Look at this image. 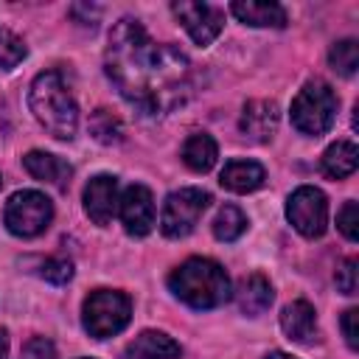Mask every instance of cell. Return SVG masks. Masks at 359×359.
<instances>
[{"label":"cell","mask_w":359,"mask_h":359,"mask_svg":"<svg viewBox=\"0 0 359 359\" xmlns=\"http://www.w3.org/2000/svg\"><path fill=\"white\" fill-rule=\"evenodd\" d=\"M104 70L115 90L143 115H165L191 95L188 56L174 45L154 42L132 17L112 25Z\"/></svg>","instance_id":"cell-1"},{"label":"cell","mask_w":359,"mask_h":359,"mask_svg":"<svg viewBox=\"0 0 359 359\" xmlns=\"http://www.w3.org/2000/svg\"><path fill=\"white\" fill-rule=\"evenodd\" d=\"M28 107L39 126L56 140H73L79 129V107L73 93L67 90L62 73L45 70L31 81Z\"/></svg>","instance_id":"cell-2"},{"label":"cell","mask_w":359,"mask_h":359,"mask_svg":"<svg viewBox=\"0 0 359 359\" xmlns=\"http://www.w3.org/2000/svg\"><path fill=\"white\" fill-rule=\"evenodd\" d=\"M168 289L191 309H216L230 300V278L210 258H188L168 275Z\"/></svg>","instance_id":"cell-3"},{"label":"cell","mask_w":359,"mask_h":359,"mask_svg":"<svg viewBox=\"0 0 359 359\" xmlns=\"http://www.w3.org/2000/svg\"><path fill=\"white\" fill-rule=\"evenodd\" d=\"M337 107H339V101H337V93L331 90V84L323 79H311L303 84V90L292 101V112H289L292 126L303 135L320 137L334 126Z\"/></svg>","instance_id":"cell-4"},{"label":"cell","mask_w":359,"mask_h":359,"mask_svg":"<svg viewBox=\"0 0 359 359\" xmlns=\"http://www.w3.org/2000/svg\"><path fill=\"white\" fill-rule=\"evenodd\" d=\"M132 300L118 289H95L84 297L81 306V325L90 337L107 339L129 325Z\"/></svg>","instance_id":"cell-5"},{"label":"cell","mask_w":359,"mask_h":359,"mask_svg":"<svg viewBox=\"0 0 359 359\" xmlns=\"http://www.w3.org/2000/svg\"><path fill=\"white\" fill-rule=\"evenodd\" d=\"M50 219H53V205L42 191H17L8 196L3 210V222L8 233L20 238H34L45 233Z\"/></svg>","instance_id":"cell-6"},{"label":"cell","mask_w":359,"mask_h":359,"mask_svg":"<svg viewBox=\"0 0 359 359\" xmlns=\"http://www.w3.org/2000/svg\"><path fill=\"white\" fill-rule=\"evenodd\" d=\"M210 205V194L202 188H180L171 191L163 202V213H160V230L168 238H182L188 236L196 222L202 219V213Z\"/></svg>","instance_id":"cell-7"},{"label":"cell","mask_w":359,"mask_h":359,"mask_svg":"<svg viewBox=\"0 0 359 359\" xmlns=\"http://www.w3.org/2000/svg\"><path fill=\"white\" fill-rule=\"evenodd\" d=\"M286 219L306 238H320L328 227V199L314 185H300L286 202Z\"/></svg>","instance_id":"cell-8"},{"label":"cell","mask_w":359,"mask_h":359,"mask_svg":"<svg viewBox=\"0 0 359 359\" xmlns=\"http://www.w3.org/2000/svg\"><path fill=\"white\" fill-rule=\"evenodd\" d=\"M171 11L177 14V20L182 22V28L188 31V36L196 45H210L224 25V11L210 6V3H191V0H180L171 3Z\"/></svg>","instance_id":"cell-9"},{"label":"cell","mask_w":359,"mask_h":359,"mask_svg":"<svg viewBox=\"0 0 359 359\" xmlns=\"http://www.w3.org/2000/svg\"><path fill=\"white\" fill-rule=\"evenodd\" d=\"M118 213L123 222V230L135 238H143L151 233L154 224V199L146 185H129L118 199Z\"/></svg>","instance_id":"cell-10"},{"label":"cell","mask_w":359,"mask_h":359,"mask_svg":"<svg viewBox=\"0 0 359 359\" xmlns=\"http://www.w3.org/2000/svg\"><path fill=\"white\" fill-rule=\"evenodd\" d=\"M118 180L112 174H98L84 185V210L95 224H109L118 213Z\"/></svg>","instance_id":"cell-11"},{"label":"cell","mask_w":359,"mask_h":359,"mask_svg":"<svg viewBox=\"0 0 359 359\" xmlns=\"http://www.w3.org/2000/svg\"><path fill=\"white\" fill-rule=\"evenodd\" d=\"M278 104L275 101H266V98H258V101H247L244 104V112H241V132L250 137V140H258V143H266L275 129H278Z\"/></svg>","instance_id":"cell-12"},{"label":"cell","mask_w":359,"mask_h":359,"mask_svg":"<svg viewBox=\"0 0 359 359\" xmlns=\"http://www.w3.org/2000/svg\"><path fill=\"white\" fill-rule=\"evenodd\" d=\"M280 328L292 342H314L317 339V314L309 300H292L280 311Z\"/></svg>","instance_id":"cell-13"},{"label":"cell","mask_w":359,"mask_h":359,"mask_svg":"<svg viewBox=\"0 0 359 359\" xmlns=\"http://www.w3.org/2000/svg\"><path fill=\"white\" fill-rule=\"evenodd\" d=\"M272 297H275L272 283H269L261 272H252V275H247V278L238 280L236 303H238L241 314H247V317H258V314H264V311L272 306Z\"/></svg>","instance_id":"cell-14"},{"label":"cell","mask_w":359,"mask_h":359,"mask_svg":"<svg viewBox=\"0 0 359 359\" xmlns=\"http://www.w3.org/2000/svg\"><path fill=\"white\" fill-rule=\"evenodd\" d=\"M22 165H25V171H28L34 180H39V182H45V185H53V188H65L67 180H70V174H73V168H70L62 157L48 154V151H39V149L28 151V154L22 157Z\"/></svg>","instance_id":"cell-15"},{"label":"cell","mask_w":359,"mask_h":359,"mask_svg":"<svg viewBox=\"0 0 359 359\" xmlns=\"http://www.w3.org/2000/svg\"><path fill=\"white\" fill-rule=\"evenodd\" d=\"M180 353H182L180 342H174L163 331H140L126 345V356L129 359H177Z\"/></svg>","instance_id":"cell-16"},{"label":"cell","mask_w":359,"mask_h":359,"mask_svg":"<svg viewBox=\"0 0 359 359\" xmlns=\"http://www.w3.org/2000/svg\"><path fill=\"white\" fill-rule=\"evenodd\" d=\"M264 180H266V171L255 160H230L219 177V182L233 194H250V191L261 188Z\"/></svg>","instance_id":"cell-17"},{"label":"cell","mask_w":359,"mask_h":359,"mask_svg":"<svg viewBox=\"0 0 359 359\" xmlns=\"http://www.w3.org/2000/svg\"><path fill=\"white\" fill-rule=\"evenodd\" d=\"M230 11L252 28H283L286 25V11L278 3H258V0H238L230 6Z\"/></svg>","instance_id":"cell-18"},{"label":"cell","mask_w":359,"mask_h":359,"mask_svg":"<svg viewBox=\"0 0 359 359\" xmlns=\"http://www.w3.org/2000/svg\"><path fill=\"white\" fill-rule=\"evenodd\" d=\"M356 165H359V149L353 140H337L323 154V174L331 180H342L353 174Z\"/></svg>","instance_id":"cell-19"},{"label":"cell","mask_w":359,"mask_h":359,"mask_svg":"<svg viewBox=\"0 0 359 359\" xmlns=\"http://www.w3.org/2000/svg\"><path fill=\"white\" fill-rule=\"evenodd\" d=\"M216 157H219L216 140H213L210 135H205V132H196V135H191V137L182 143V163H185L191 171H196V174L210 171L213 163H216Z\"/></svg>","instance_id":"cell-20"},{"label":"cell","mask_w":359,"mask_h":359,"mask_svg":"<svg viewBox=\"0 0 359 359\" xmlns=\"http://www.w3.org/2000/svg\"><path fill=\"white\" fill-rule=\"evenodd\" d=\"M247 230V216L236 205H224L213 219V236L219 241H236Z\"/></svg>","instance_id":"cell-21"},{"label":"cell","mask_w":359,"mask_h":359,"mask_svg":"<svg viewBox=\"0 0 359 359\" xmlns=\"http://www.w3.org/2000/svg\"><path fill=\"white\" fill-rule=\"evenodd\" d=\"M90 135L98 143H121L123 140V123L109 109H95L90 118Z\"/></svg>","instance_id":"cell-22"},{"label":"cell","mask_w":359,"mask_h":359,"mask_svg":"<svg viewBox=\"0 0 359 359\" xmlns=\"http://www.w3.org/2000/svg\"><path fill=\"white\" fill-rule=\"evenodd\" d=\"M328 62L339 76H353L359 67V45L353 39H339L328 50Z\"/></svg>","instance_id":"cell-23"},{"label":"cell","mask_w":359,"mask_h":359,"mask_svg":"<svg viewBox=\"0 0 359 359\" xmlns=\"http://www.w3.org/2000/svg\"><path fill=\"white\" fill-rule=\"evenodd\" d=\"M25 42L17 36V34H11L8 28H0V67L3 70H11V67H17L22 59H25Z\"/></svg>","instance_id":"cell-24"},{"label":"cell","mask_w":359,"mask_h":359,"mask_svg":"<svg viewBox=\"0 0 359 359\" xmlns=\"http://www.w3.org/2000/svg\"><path fill=\"white\" fill-rule=\"evenodd\" d=\"M39 275H42L48 283L62 286V283H67V280L73 278V264H70L67 258H48V261L39 266Z\"/></svg>","instance_id":"cell-25"},{"label":"cell","mask_w":359,"mask_h":359,"mask_svg":"<svg viewBox=\"0 0 359 359\" xmlns=\"http://www.w3.org/2000/svg\"><path fill=\"white\" fill-rule=\"evenodd\" d=\"M337 227L348 241L359 238V205L356 202H345L342 210L337 213Z\"/></svg>","instance_id":"cell-26"},{"label":"cell","mask_w":359,"mask_h":359,"mask_svg":"<svg viewBox=\"0 0 359 359\" xmlns=\"http://www.w3.org/2000/svg\"><path fill=\"white\" fill-rule=\"evenodd\" d=\"M337 286L342 294H356V286H359V261L356 258H348L337 269Z\"/></svg>","instance_id":"cell-27"},{"label":"cell","mask_w":359,"mask_h":359,"mask_svg":"<svg viewBox=\"0 0 359 359\" xmlns=\"http://www.w3.org/2000/svg\"><path fill=\"white\" fill-rule=\"evenodd\" d=\"M356 320H359V311L356 309H348L342 314V334H345V342L351 351L359 348V328H356Z\"/></svg>","instance_id":"cell-28"},{"label":"cell","mask_w":359,"mask_h":359,"mask_svg":"<svg viewBox=\"0 0 359 359\" xmlns=\"http://www.w3.org/2000/svg\"><path fill=\"white\" fill-rule=\"evenodd\" d=\"M25 356L28 359H53V345L45 337H34L31 342H25Z\"/></svg>","instance_id":"cell-29"},{"label":"cell","mask_w":359,"mask_h":359,"mask_svg":"<svg viewBox=\"0 0 359 359\" xmlns=\"http://www.w3.org/2000/svg\"><path fill=\"white\" fill-rule=\"evenodd\" d=\"M70 14L76 17V22H81V25H95L98 22V14H101V8L98 6H87V3H76V6H70Z\"/></svg>","instance_id":"cell-30"},{"label":"cell","mask_w":359,"mask_h":359,"mask_svg":"<svg viewBox=\"0 0 359 359\" xmlns=\"http://www.w3.org/2000/svg\"><path fill=\"white\" fill-rule=\"evenodd\" d=\"M6 353H8V334L6 328H0V359H6Z\"/></svg>","instance_id":"cell-31"},{"label":"cell","mask_w":359,"mask_h":359,"mask_svg":"<svg viewBox=\"0 0 359 359\" xmlns=\"http://www.w3.org/2000/svg\"><path fill=\"white\" fill-rule=\"evenodd\" d=\"M266 359H297V356H292V353H283V351H272V353H266Z\"/></svg>","instance_id":"cell-32"},{"label":"cell","mask_w":359,"mask_h":359,"mask_svg":"<svg viewBox=\"0 0 359 359\" xmlns=\"http://www.w3.org/2000/svg\"><path fill=\"white\" fill-rule=\"evenodd\" d=\"M87 359H93V356H87Z\"/></svg>","instance_id":"cell-33"}]
</instances>
